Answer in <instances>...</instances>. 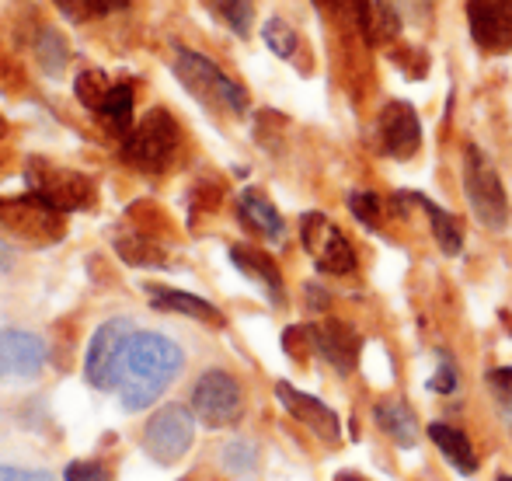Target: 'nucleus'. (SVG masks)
Masks as SVG:
<instances>
[{
  "label": "nucleus",
  "instance_id": "393cba45",
  "mask_svg": "<svg viewBox=\"0 0 512 481\" xmlns=\"http://www.w3.org/2000/svg\"><path fill=\"white\" fill-rule=\"evenodd\" d=\"M262 39H265V46L279 56V60H293V56H297L300 39H297V28H293L290 21L269 18V21H265V28H262Z\"/></svg>",
  "mask_w": 512,
  "mask_h": 481
},
{
  "label": "nucleus",
  "instance_id": "4be33fe9",
  "mask_svg": "<svg viewBox=\"0 0 512 481\" xmlns=\"http://www.w3.org/2000/svg\"><path fill=\"white\" fill-rule=\"evenodd\" d=\"M408 196H411V192H408ZM411 203H415L418 210L429 217L432 238H436V244L443 248V255H460L464 238H460V227H457V220H453V213H446L443 206H436L432 199H425V196H411Z\"/></svg>",
  "mask_w": 512,
  "mask_h": 481
},
{
  "label": "nucleus",
  "instance_id": "a211bd4d",
  "mask_svg": "<svg viewBox=\"0 0 512 481\" xmlns=\"http://www.w3.org/2000/svg\"><path fill=\"white\" fill-rule=\"evenodd\" d=\"M150 293V304L157 311H171V314H189V318L203 321V325L220 328L223 325V314L216 311L209 300L196 297V293H185V290H168V286H147Z\"/></svg>",
  "mask_w": 512,
  "mask_h": 481
},
{
  "label": "nucleus",
  "instance_id": "c85d7f7f",
  "mask_svg": "<svg viewBox=\"0 0 512 481\" xmlns=\"http://www.w3.org/2000/svg\"><path fill=\"white\" fill-rule=\"evenodd\" d=\"M349 210L359 224L366 227H377L380 224V213H384V203H380L377 192H352L349 196Z\"/></svg>",
  "mask_w": 512,
  "mask_h": 481
},
{
  "label": "nucleus",
  "instance_id": "7ed1b4c3",
  "mask_svg": "<svg viewBox=\"0 0 512 481\" xmlns=\"http://www.w3.org/2000/svg\"><path fill=\"white\" fill-rule=\"evenodd\" d=\"M178 143H182V129L175 116L168 109H154L122 136V161L147 175H157L171 164Z\"/></svg>",
  "mask_w": 512,
  "mask_h": 481
},
{
  "label": "nucleus",
  "instance_id": "ddd939ff",
  "mask_svg": "<svg viewBox=\"0 0 512 481\" xmlns=\"http://www.w3.org/2000/svg\"><path fill=\"white\" fill-rule=\"evenodd\" d=\"M467 25L485 53L512 49V0H467Z\"/></svg>",
  "mask_w": 512,
  "mask_h": 481
},
{
  "label": "nucleus",
  "instance_id": "473e14b6",
  "mask_svg": "<svg viewBox=\"0 0 512 481\" xmlns=\"http://www.w3.org/2000/svg\"><path fill=\"white\" fill-rule=\"evenodd\" d=\"M387 4H391L401 18H425L432 0H387Z\"/></svg>",
  "mask_w": 512,
  "mask_h": 481
},
{
  "label": "nucleus",
  "instance_id": "f704fd0d",
  "mask_svg": "<svg viewBox=\"0 0 512 481\" xmlns=\"http://www.w3.org/2000/svg\"><path fill=\"white\" fill-rule=\"evenodd\" d=\"M324 14H349L356 21V11H359V0H314Z\"/></svg>",
  "mask_w": 512,
  "mask_h": 481
},
{
  "label": "nucleus",
  "instance_id": "5701e85b",
  "mask_svg": "<svg viewBox=\"0 0 512 481\" xmlns=\"http://www.w3.org/2000/svg\"><path fill=\"white\" fill-rule=\"evenodd\" d=\"M115 251L122 255V262L140 265V269H161V265L168 262L161 244L140 238V234H136V238H119V241H115Z\"/></svg>",
  "mask_w": 512,
  "mask_h": 481
},
{
  "label": "nucleus",
  "instance_id": "f257e3e1",
  "mask_svg": "<svg viewBox=\"0 0 512 481\" xmlns=\"http://www.w3.org/2000/svg\"><path fill=\"white\" fill-rule=\"evenodd\" d=\"M185 353L161 332H133L119 363V398L126 412L150 408L182 373Z\"/></svg>",
  "mask_w": 512,
  "mask_h": 481
},
{
  "label": "nucleus",
  "instance_id": "f8f14e48",
  "mask_svg": "<svg viewBox=\"0 0 512 481\" xmlns=\"http://www.w3.org/2000/svg\"><path fill=\"white\" fill-rule=\"evenodd\" d=\"M46 360L49 349L35 332H21V328H4L0 332V384L35 380Z\"/></svg>",
  "mask_w": 512,
  "mask_h": 481
},
{
  "label": "nucleus",
  "instance_id": "72a5a7b5",
  "mask_svg": "<svg viewBox=\"0 0 512 481\" xmlns=\"http://www.w3.org/2000/svg\"><path fill=\"white\" fill-rule=\"evenodd\" d=\"M0 481H53L49 471H28V468H0Z\"/></svg>",
  "mask_w": 512,
  "mask_h": 481
},
{
  "label": "nucleus",
  "instance_id": "f3484780",
  "mask_svg": "<svg viewBox=\"0 0 512 481\" xmlns=\"http://www.w3.org/2000/svg\"><path fill=\"white\" fill-rule=\"evenodd\" d=\"M230 262L248 279H255V283L269 293L272 304H283V272L272 262V255H265V251H258V248H248V244H234V248H230Z\"/></svg>",
  "mask_w": 512,
  "mask_h": 481
},
{
  "label": "nucleus",
  "instance_id": "e433bc0d",
  "mask_svg": "<svg viewBox=\"0 0 512 481\" xmlns=\"http://www.w3.org/2000/svg\"><path fill=\"white\" fill-rule=\"evenodd\" d=\"M499 481H512V478H509V475H502V478H499Z\"/></svg>",
  "mask_w": 512,
  "mask_h": 481
},
{
  "label": "nucleus",
  "instance_id": "c9c22d12",
  "mask_svg": "<svg viewBox=\"0 0 512 481\" xmlns=\"http://www.w3.org/2000/svg\"><path fill=\"white\" fill-rule=\"evenodd\" d=\"M335 481H363V478H359V475H338Z\"/></svg>",
  "mask_w": 512,
  "mask_h": 481
},
{
  "label": "nucleus",
  "instance_id": "9d476101",
  "mask_svg": "<svg viewBox=\"0 0 512 481\" xmlns=\"http://www.w3.org/2000/svg\"><path fill=\"white\" fill-rule=\"evenodd\" d=\"M192 412L213 429L234 426L244 412L241 384L227 370H206L196 380V391H192Z\"/></svg>",
  "mask_w": 512,
  "mask_h": 481
},
{
  "label": "nucleus",
  "instance_id": "39448f33",
  "mask_svg": "<svg viewBox=\"0 0 512 481\" xmlns=\"http://www.w3.org/2000/svg\"><path fill=\"white\" fill-rule=\"evenodd\" d=\"M77 98L84 109L102 116L112 133L126 136L133 129V84L129 81H112L105 70H84L77 77Z\"/></svg>",
  "mask_w": 512,
  "mask_h": 481
},
{
  "label": "nucleus",
  "instance_id": "f03ea898",
  "mask_svg": "<svg viewBox=\"0 0 512 481\" xmlns=\"http://www.w3.org/2000/svg\"><path fill=\"white\" fill-rule=\"evenodd\" d=\"M175 74L178 81L189 88L196 102H203L213 112H230V116H244L248 112V95L237 81H230L209 56L192 53V49H175Z\"/></svg>",
  "mask_w": 512,
  "mask_h": 481
},
{
  "label": "nucleus",
  "instance_id": "4468645a",
  "mask_svg": "<svg viewBox=\"0 0 512 481\" xmlns=\"http://www.w3.org/2000/svg\"><path fill=\"white\" fill-rule=\"evenodd\" d=\"M418 143H422V122H418L415 109L408 102H391L377 119V147L387 157H408L418 154Z\"/></svg>",
  "mask_w": 512,
  "mask_h": 481
},
{
  "label": "nucleus",
  "instance_id": "1a4fd4ad",
  "mask_svg": "<svg viewBox=\"0 0 512 481\" xmlns=\"http://www.w3.org/2000/svg\"><path fill=\"white\" fill-rule=\"evenodd\" d=\"M300 238H304L307 255L314 258L321 272H331V276H349V272H356V248H352L349 238H345L324 213H304V220H300Z\"/></svg>",
  "mask_w": 512,
  "mask_h": 481
},
{
  "label": "nucleus",
  "instance_id": "6ab92c4d",
  "mask_svg": "<svg viewBox=\"0 0 512 481\" xmlns=\"http://www.w3.org/2000/svg\"><path fill=\"white\" fill-rule=\"evenodd\" d=\"M237 213H241L244 227H251L255 234H262V238H269V241H283L286 224H283V217H279V210L262 196V192H255V189L241 192Z\"/></svg>",
  "mask_w": 512,
  "mask_h": 481
},
{
  "label": "nucleus",
  "instance_id": "b1692460",
  "mask_svg": "<svg viewBox=\"0 0 512 481\" xmlns=\"http://www.w3.org/2000/svg\"><path fill=\"white\" fill-rule=\"evenodd\" d=\"M209 11L237 35H248L251 32V21H255V4L251 0H203Z\"/></svg>",
  "mask_w": 512,
  "mask_h": 481
},
{
  "label": "nucleus",
  "instance_id": "2eb2a0df",
  "mask_svg": "<svg viewBox=\"0 0 512 481\" xmlns=\"http://www.w3.org/2000/svg\"><path fill=\"white\" fill-rule=\"evenodd\" d=\"M310 339H314V349L324 356L338 373H352L359 363V349H363V339L352 332L345 321H317L310 325Z\"/></svg>",
  "mask_w": 512,
  "mask_h": 481
},
{
  "label": "nucleus",
  "instance_id": "20e7f679",
  "mask_svg": "<svg viewBox=\"0 0 512 481\" xmlns=\"http://www.w3.org/2000/svg\"><path fill=\"white\" fill-rule=\"evenodd\" d=\"M464 192L471 213L488 231H502L509 224V199L499 182V171L488 164V157L478 147L464 150Z\"/></svg>",
  "mask_w": 512,
  "mask_h": 481
},
{
  "label": "nucleus",
  "instance_id": "0eeeda50",
  "mask_svg": "<svg viewBox=\"0 0 512 481\" xmlns=\"http://www.w3.org/2000/svg\"><path fill=\"white\" fill-rule=\"evenodd\" d=\"M28 185H32V192L42 203H49L60 213L91 210L95 206V182L70 168H53L46 161H32L28 164Z\"/></svg>",
  "mask_w": 512,
  "mask_h": 481
},
{
  "label": "nucleus",
  "instance_id": "cd10ccee",
  "mask_svg": "<svg viewBox=\"0 0 512 481\" xmlns=\"http://www.w3.org/2000/svg\"><path fill=\"white\" fill-rule=\"evenodd\" d=\"M488 391H492L502 419L512 422V366H499V370L488 373Z\"/></svg>",
  "mask_w": 512,
  "mask_h": 481
},
{
  "label": "nucleus",
  "instance_id": "c756f323",
  "mask_svg": "<svg viewBox=\"0 0 512 481\" xmlns=\"http://www.w3.org/2000/svg\"><path fill=\"white\" fill-rule=\"evenodd\" d=\"M63 481H112L105 464L98 461H74L63 471Z\"/></svg>",
  "mask_w": 512,
  "mask_h": 481
},
{
  "label": "nucleus",
  "instance_id": "6e6552de",
  "mask_svg": "<svg viewBox=\"0 0 512 481\" xmlns=\"http://www.w3.org/2000/svg\"><path fill=\"white\" fill-rule=\"evenodd\" d=\"M133 332L136 328L129 318H112L98 328L95 339H91L88 360H84V377H88L91 387H98V391H115L119 387V363Z\"/></svg>",
  "mask_w": 512,
  "mask_h": 481
},
{
  "label": "nucleus",
  "instance_id": "9b49d317",
  "mask_svg": "<svg viewBox=\"0 0 512 481\" xmlns=\"http://www.w3.org/2000/svg\"><path fill=\"white\" fill-rule=\"evenodd\" d=\"M0 227H7L14 238H25L35 244L60 241V234H63L60 210L42 203L35 192L25 199H0Z\"/></svg>",
  "mask_w": 512,
  "mask_h": 481
},
{
  "label": "nucleus",
  "instance_id": "7c9ffc66",
  "mask_svg": "<svg viewBox=\"0 0 512 481\" xmlns=\"http://www.w3.org/2000/svg\"><path fill=\"white\" fill-rule=\"evenodd\" d=\"M429 391H436V394H453V391H457V366L450 363V356L439 353V366H436V373H432V380H429Z\"/></svg>",
  "mask_w": 512,
  "mask_h": 481
},
{
  "label": "nucleus",
  "instance_id": "423d86ee",
  "mask_svg": "<svg viewBox=\"0 0 512 481\" xmlns=\"http://www.w3.org/2000/svg\"><path fill=\"white\" fill-rule=\"evenodd\" d=\"M192 443H196V412L185 405H164L161 412L150 415L143 429V450L157 464H178Z\"/></svg>",
  "mask_w": 512,
  "mask_h": 481
},
{
  "label": "nucleus",
  "instance_id": "a878e982",
  "mask_svg": "<svg viewBox=\"0 0 512 481\" xmlns=\"http://www.w3.org/2000/svg\"><path fill=\"white\" fill-rule=\"evenodd\" d=\"M63 14L70 21H95V18H105V14H115L122 7H129V0H56Z\"/></svg>",
  "mask_w": 512,
  "mask_h": 481
},
{
  "label": "nucleus",
  "instance_id": "bb28decb",
  "mask_svg": "<svg viewBox=\"0 0 512 481\" xmlns=\"http://www.w3.org/2000/svg\"><path fill=\"white\" fill-rule=\"evenodd\" d=\"M35 53H39L42 67L49 70V74H63V67H67V46H63V39L56 32H42L39 42H35Z\"/></svg>",
  "mask_w": 512,
  "mask_h": 481
},
{
  "label": "nucleus",
  "instance_id": "2f4dec72",
  "mask_svg": "<svg viewBox=\"0 0 512 481\" xmlns=\"http://www.w3.org/2000/svg\"><path fill=\"white\" fill-rule=\"evenodd\" d=\"M227 468H234V471H241V475H251V471H255V447H251V443H230L227 447Z\"/></svg>",
  "mask_w": 512,
  "mask_h": 481
},
{
  "label": "nucleus",
  "instance_id": "aec40b11",
  "mask_svg": "<svg viewBox=\"0 0 512 481\" xmlns=\"http://www.w3.org/2000/svg\"><path fill=\"white\" fill-rule=\"evenodd\" d=\"M429 436H432V443L443 450L446 461H450L453 468L460 471V475H474V471H478V457H474V447H471V440L460 433V429L446 426V422H432Z\"/></svg>",
  "mask_w": 512,
  "mask_h": 481
},
{
  "label": "nucleus",
  "instance_id": "dca6fc26",
  "mask_svg": "<svg viewBox=\"0 0 512 481\" xmlns=\"http://www.w3.org/2000/svg\"><path fill=\"white\" fill-rule=\"evenodd\" d=\"M276 398H279V405L293 415V419L304 422L310 433H317L321 440L335 443L338 436H342V422H338V415L331 412L324 401H317L314 394H304L290 384H276Z\"/></svg>",
  "mask_w": 512,
  "mask_h": 481
},
{
  "label": "nucleus",
  "instance_id": "412c9836",
  "mask_svg": "<svg viewBox=\"0 0 512 481\" xmlns=\"http://www.w3.org/2000/svg\"><path fill=\"white\" fill-rule=\"evenodd\" d=\"M373 415H377V426L384 429L398 447L408 450L418 443V419L405 401H384V405H377V412Z\"/></svg>",
  "mask_w": 512,
  "mask_h": 481
}]
</instances>
